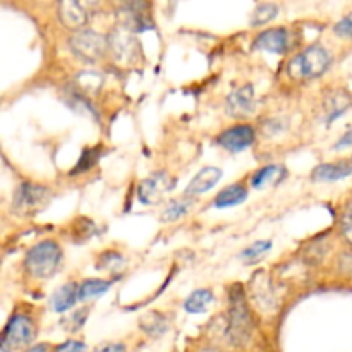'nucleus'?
I'll return each mask as SVG.
<instances>
[{"instance_id":"f8f14e48","label":"nucleus","mask_w":352,"mask_h":352,"mask_svg":"<svg viewBox=\"0 0 352 352\" xmlns=\"http://www.w3.org/2000/svg\"><path fill=\"white\" fill-rule=\"evenodd\" d=\"M251 298L261 311H272L277 306V299H275L270 280L261 272H258L251 282Z\"/></svg>"},{"instance_id":"20e7f679","label":"nucleus","mask_w":352,"mask_h":352,"mask_svg":"<svg viewBox=\"0 0 352 352\" xmlns=\"http://www.w3.org/2000/svg\"><path fill=\"white\" fill-rule=\"evenodd\" d=\"M332 64V55L322 45H311L291 62V72L298 78H316L327 72Z\"/></svg>"},{"instance_id":"9d476101","label":"nucleus","mask_w":352,"mask_h":352,"mask_svg":"<svg viewBox=\"0 0 352 352\" xmlns=\"http://www.w3.org/2000/svg\"><path fill=\"white\" fill-rule=\"evenodd\" d=\"M254 143V129L251 126H236L223 131L219 136V144L227 151L239 153Z\"/></svg>"},{"instance_id":"b1692460","label":"nucleus","mask_w":352,"mask_h":352,"mask_svg":"<svg viewBox=\"0 0 352 352\" xmlns=\"http://www.w3.org/2000/svg\"><path fill=\"white\" fill-rule=\"evenodd\" d=\"M191 205V199H174V201L168 203L165 212L162 213V220H164V222H174V220H179L181 217H184L186 213H188Z\"/></svg>"},{"instance_id":"4be33fe9","label":"nucleus","mask_w":352,"mask_h":352,"mask_svg":"<svg viewBox=\"0 0 352 352\" xmlns=\"http://www.w3.org/2000/svg\"><path fill=\"white\" fill-rule=\"evenodd\" d=\"M282 174H284V168H282L280 165H267V167L260 168V170L253 175L251 184H253L254 189H261L265 188V186L275 182L277 179H280Z\"/></svg>"},{"instance_id":"6ab92c4d","label":"nucleus","mask_w":352,"mask_h":352,"mask_svg":"<svg viewBox=\"0 0 352 352\" xmlns=\"http://www.w3.org/2000/svg\"><path fill=\"white\" fill-rule=\"evenodd\" d=\"M213 302V292L210 289H198V291L192 292L184 302L186 311L191 313V315H199V313H205L206 309L212 306Z\"/></svg>"},{"instance_id":"423d86ee","label":"nucleus","mask_w":352,"mask_h":352,"mask_svg":"<svg viewBox=\"0 0 352 352\" xmlns=\"http://www.w3.org/2000/svg\"><path fill=\"white\" fill-rule=\"evenodd\" d=\"M34 333L36 332H34V325L31 318L24 315H14L6 325V329H3L2 340L14 349V347H23L33 342Z\"/></svg>"},{"instance_id":"aec40b11","label":"nucleus","mask_w":352,"mask_h":352,"mask_svg":"<svg viewBox=\"0 0 352 352\" xmlns=\"http://www.w3.org/2000/svg\"><path fill=\"white\" fill-rule=\"evenodd\" d=\"M140 327L151 337H158L162 333H165L168 330V322L164 315L157 311H151L143 315V318L140 320Z\"/></svg>"},{"instance_id":"4468645a","label":"nucleus","mask_w":352,"mask_h":352,"mask_svg":"<svg viewBox=\"0 0 352 352\" xmlns=\"http://www.w3.org/2000/svg\"><path fill=\"white\" fill-rule=\"evenodd\" d=\"M58 17H60L62 24L69 30H79L88 23V14L86 9L79 2H72V0H65V2L58 3Z\"/></svg>"},{"instance_id":"a878e982","label":"nucleus","mask_w":352,"mask_h":352,"mask_svg":"<svg viewBox=\"0 0 352 352\" xmlns=\"http://www.w3.org/2000/svg\"><path fill=\"white\" fill-rule=\"evenodd\" d=\"M126 267V260L116 251H107L98 258V268L110 272H119Z\"/></svg>"},{"instance_id":"ddd939ff","label":"nucleus","mask_w":352,"mask_h":352,"mask_svg":"<svg viewBox=\"0 0 352 352\" xmlns=\"http://www.w3.org/2000/svg\"><path fill=\"white\" fill-rule=\"evenodd\" d=\"M222 179V170L217 167H205L198 172V174L192 177V181L189 182L188 188H186L184 195L188 196H199L203 192L210 191L212 188H215L217 182Z\"/></svg>"},{"instance_id":"c756f323","label":"nucleus","mask_w":352,"mask_h":352,"mask_svg":"<svg viewBox=\"0 0 352 352\" xmlns=\"http://www.w3.org/2000/svg\"><path fill=\"white\" fill-rule=\"evenodd\" d=\"M342 236L347 243L352 244V208H347L342 217Z\"/></svg>"},{"instance_id":"dca6fc26","label":"nucleus","mask_w":352,"mask_h":352,"mask_svg":"<svg viewBox=\"0 0 352 352\" xmlns=\"http://www.w3.org/2000/svg\"><path fill=\"white\" fill-rule=\"evenodd\" d=\"M78 292H79V285H76L74 282H67L62 287H58L57 291L52 294L50 298V308L52 311L55 313H65L76 305L78 301Z\"/></svg>"},{"instance_id":"c9c22d12","label":"nucleus","mask_w":352,"mask_h":352,"mask_svg":"<svg viewBox=\"0 0 352 352\" xmlns=\"http://www.w3.org/2000/svg\"><path fill=\"white\" fill-rule=\"evenodd\" d=\"M201 352H222V351H219V349H203Z\"/></svg>"},{"instance_id":"f257e3e1","label":"nucleus","mask_w":352,"mask_h":352,"mask_svg":"<svg viewBox=\"0 0 352 352\" xmlns=\"http://www.w3.org/2000/svg\"><path fill=\"white\" fill-rule=\"evenodd\" d=\"M253 318L250 315L246 302V292L239 284L234 285L229 292V323L227 337L234 346H246L253 336Z\"/></svg>"},{"instance_id":"6e6552de","label":"nucleus","mask_w":352,"mask_h":352,"mask_svg":"<svg viewBox=\"0 0 352 352\" xmlns=\"http://www.w3.org/2000/svg\"><path fill=\"white\" fill-rule=\"evenodd\" d=\"M172 181L165 172H155L150 177L144 179L138 189V199L143 205H157L162 201L164 195L170 191Z\"/></svg>"},{"instance_id":"2eb2a0df","label":"nucleus","mask_w":352,"mask_h":352,"mask_svg":"<svg viewBox=\"0 0 352 352\" xmlns=\"http://www.w3.org/2000/svg\"><path fill=\"white\" fill-rule=\"evenodd\" d=\"M109 45L112 47L113 54L122 60L133 58L136 54V41L131 36V31L124 30V28H117L112 34L109 36Z\"/></svg>"},{"instance_id":"bb28decb","label":"nucleus","mask_w":352,"mask_h":352,"mask_svg":"<svg viewBox=\"0 0 352 352\" xmlns=\"http://www.w3.org/2000/svg\"><path fill=\"white\" fill-rule=\"evenodd\" d=\"M351 105V98L344 93H339V96L332 95L330 96V107H329V122L336 120L337 117L342 116L346 112L347 107Z\"/></svg>"},{"instance_id":"5701e85b","label":"nucleus","mask_w":352,"mask_h":352,"mask_svg":"<svg viewBox=\"0 0 352 352\" xmlns=\"http://www.w3.org/2000/svg\"><path fill=\"white\" fill-rule=\"evenodd\" d=\"M278 16V7L275 3H260L251 14V24L253 26H263Z\"/></svg>"},{"instance_id":"7c9ffc66","label":"nucleus","mask_w":352,"mask_h":352,"mask_svg":"<svg viewBox=\"0 0 352 352\" xmlns=\"http://www.w3.org/2000/svg\"><path fill=\"white\" fill-rule=\"evenodd\" d=\"M55 352H86V346L79 340H67V342L60 344Z\"/></svg>"},{"instance_id":"412c9836","label":"nucleus","mask_w":352,"mask_h":352,"mask_svg":"<svg viewBox=\"0 0 352 352\" xmlns=\"http://www.w3.org/2000/svg\"><path fill=\"white\" fill-rule=\"evenodd\" d=\"M109 289H110L109 280H102V278H88V280H85L81 285H79L78 298L81 302H86L89 301V299L105 294Z\"/></svg>"},{"instance_id":"9b49d317","label":"nucleus","mask_w":352,"mask_h":352,"mask_svg":"<svg viewBox=\"0 0 352 352\" xmlns=\"http://www.w3.org/2000/svg\"><path fill=\"white\" fill-rule=\"evenodd\" d=\"M254 45L260 50L272 52V54H285L291 48V33L285 28L267 30L258 34Z\"/></svg>"},{"instance_id":"f3484780","label":"nucleus","mask_w":352,"mask_h":352,"mask_svg":"<svg viewBox=\"0 0 352 352\" xmlns=\"http://www.w3.org/2000/svg\"><path fill=\"white\" fill-rule=\"evenodd\" d=\"M352 174V165L340 162V164H323L313 170L311 177L316 182H336L340 179L349 177Z\"/></svg>"},{"instance_id":"f704fd0d","label":"nucleus","mask_w":352,"mask_h":352,"mask_svg":"<svg viewBox=\"0 0 352 352\" xmlns=\"http://www.w3.org/2000/svg\"><path fill=\"white\" fill-rule=\"evenodd\" d=\"M10 351H12V347H10L9 344L3 342V340H2V352H10Z\"/></svg>"},{"instance_id":"473e14b6","label":"nucleus","mask_w":352,"mask_h":352,"mask_svg":"<svg viewBox=\"0 0 352 352\" xmlns=\"http://www.w3.org/2000/svg\"><path fill=\"white\" fill-rule=\"evenodd\" d=\"M95 352H126V347H124L122 344H107V346L100 347V349Z\"/></svg>"},{"instance_id":"1a4fd4ad","label":"nucleus","mask_w":352,"mask_h":352,"mask_svg":"<svg viewBox=\"0 0 352 352\" xmlns=\"http://www.w3.org/2000/svg\"><path fill=\"white\" fill-rule=\"evenodd\" d=\"M227 113L236 119H246V117L253 116L254 109H256V100H254V89L251 85H244L237 88L236 91L230 93L227 96L226 103Z\"/></svg>"},{"instance_id":"c85d7f7f","label":"nucleus","mask_w":352,"mask_h":352,"mask_svg":"<svg viewBox=\"0 0 352 352\" xmlns=\"http://www.w3.org/2000/svg\"><path fill=\"white\" fill-rule=\"evenodd\" d=\"M333 31H336L339 36L352 38V12L347 14L346 17H342V19L333 26Z\"/></svg>"},{"instance_id":"f03ea898","label":"nucleus","mask_w":352,"mask_h":352,"mask_svg":"<svg viewBox=\"0 0 352 352\" xmlns=\"http://www.w3.org/2000/svg\"><path fill=\"white\" fill-rule=\"evenodd\" d=\"M62 250L55 241H41L31 248L24 260L26 272L34 278H50L60 268Z\"/></svg>"},{"instance_id":"a211bd4d","label":"nucleus","mask_w":352,"mask_h":352,"mask_svg":"<svg viewBox=\"0 0 352 352\" xmlns=\"http://www.w3.org/2000/svg\"><path fill=\"white\" fill-rule=\"evenodd\" d=\"M248 199V189L243 184H232L229 188L222 189L215 198L217 208H230L237 206Z\"/></svg>"},{"instance_id":"39448f33","label":"nucleus","mask_w":352,"mask_h":352,"mask_svg":"<svg viewBox=\"0 0 352 352\" xmlns=\"http://www.w3.org/2000/svg\"><path fill=\"white\" fill-rule=\"evenodd\" d=\"M107 45H109L107 38L91 30L78 31L69 40V47L74 52L76 57L86 62H95L98 58H102L107 50Z\"/></svg>"},{"instance_id":"72a5a7b5","label":"nucleus","mask_w":352,"mask_h":352,"mask_svg":"<svg viewBox=\"0 0 352 352\" xmlns=\"http://www.w3.org/2000/svg\"><path fill=\"white\" fill-rule=\"evenodd\" d=\"M24 352H48V346L47 344H38V346L30 347V349L24 351Z\"/></svg>"},{"instance_id":"7ed1b4c3","label":"nucleus","mask_w":352,"mask_h":352,"mask_svg":"<svg viewBox=\"0 0 352 352\" xmlns=\"http://www.w3.org/2000/svg\"><path fill=\"white\" fill-rule=\"evenodd\" d=\"M52 191L41 184L34 182H23L16 189L12 198V210L23 217L36 215L50 203Z\"/></svg>"},{"instance_id":"cd10ccee","label":"nucleus","mask_w":352,"mask_h":352,"mask_svg":"<svg viewBox=\"0 0 352 352\" xmlns=\"http://www.w3.org/2000/svg\"><path fill=\"white\" fill-rule=\"evenodd\" d=\"M270 248H272L270 241H258V243L251 244L250 248H246V250L241 253V256H243L244 260H248V263H256V260H260L265 253H268Z\"/></svg>"},{"instance_id":"393cba45","label":"nucleus","mask_w":352,"mask_h":352,"mask_svg":"<svg viewBox=\"0 0 352 352\" xmlns=\"http://www.w3.org/2000/svg\"><path fill=\"white\" fill-rule=\"evenodd\" d=\"M102 146H95V148H86L85 151H82L81 158H79L78 165H76V168L72 170V174H79V172H86L89 170V168L93 167V165H96V162H98L100 155H102Z\"/></svg>"},{"instance_id":"2f4dec72","label":"nucleus","mask_w":352,"mask_h":352,"mask_svg":"<svg viewBox=\"0 0 352 352\" xmlns=\"http://www.w3.org/2000/svg\"><path fill=\"white\" fill-rule=\"evenodd\" d=\"M346 146H352V129L347 131V133L344 134V136L340 138L336 144L337 150H339V148H346Z\"/></svg>"},{"instance_id":"0eeeda50","label":"nucleus","mask_w":352,"mask_h":352,"mask_svg":"<svg viewBox=\"0 0 352 352\" xmlns=\"http://www.w3.org/2000/svg\"><path fill=\"white\" fill-rule=\"evenodd\" d=\"M148 3L143 2H134V3H126L122 9L119 10V19H120V28L131 31V33H141V31H146L153 28V23L150 19V14L148 10Z\"/></svg>"}]
</instances>
